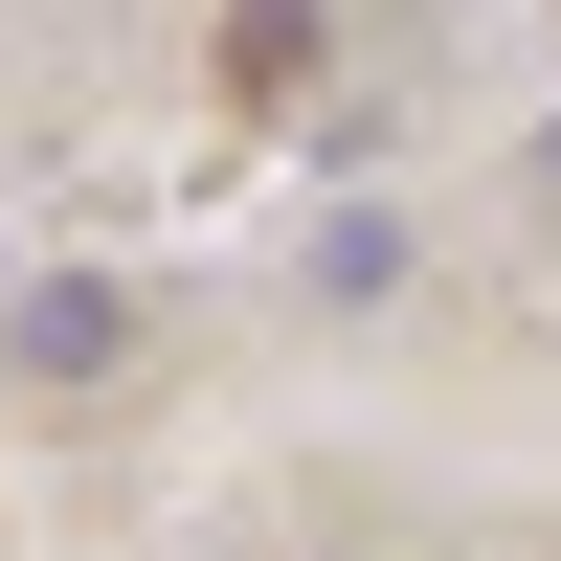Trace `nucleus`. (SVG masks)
<instances>
[{
	"mask_svg": "<svg viewBox=\"0 0 561 561\" xmlns=\"http://www.w3.org/2000/svg\"><path fill=\"white\" fill-rule=\"evenodd\" d=\"M539 203H561V113H539Z\"/></svg>",
	"mask_w": 561,
	"mask_h": 561,
	"instance_id": "7ed1b4c3",
	"label": "nucleus"
},
{
	"mask_svg": "<svg viewBox=\"0 0 561 561\" xmlns=\"http://www.w3.org/2000/svg\"><path fill=\"white\" fill-rule=\"evenodd\" d=\"M113 359H135V293H90V270L23 293V382H113Z\"/></svg>",
	"mask_w": 561,
	"mask_h": 561,
	"instance_id": "f257e3e1",
	"label": "nucleus"
},
{
	"mask_svg": "<svg viewBox=\"0 0 561 561\" xmlns=\"http://www.w3.org/2000/svg\"><path fill=\"white\" fill-rule=\"evenodd\" d=\"M314 293H404V203H337V225H314Z\"/></svg>",
	"mask_w": 561,
	"mask_h": 561,
	"instance_id": "f03ea898",
	"label": "nucleus"
}]
</instances>
